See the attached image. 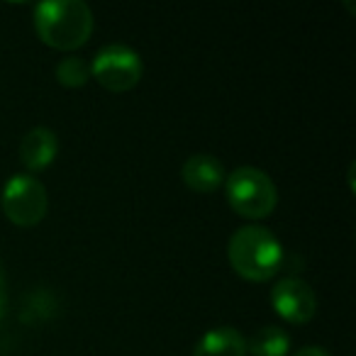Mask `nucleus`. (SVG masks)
I'll return each mask as SVG.
<instances>
[{
  "mask_svg": "<svg viewBox=\"0 0 356 356\" xmlns=\"http://www.w3.org/2000/svg\"><path fill=\"white\" fill-rule=\"evenodd\" d=\"M193 356H249L247 339L234 327H213L200 337Z\"/></svg>",
  "mask_w": 356,
  "mask_h": 356,
  "instance_id": "nucleus-9",
  "label": "nucleus"
},
{
  "mask_svg": "<svg viewBox=\"0 0 356 356\" xmlns=\"http://www.w3.org/2000/svg\"><path fill=\"white\" fill-rule=\"evenodd\" d=\"M247 351L252 356H288L291 337L281 327H264L247 341Z\"/></svg>",
  "mask_w": 356,
  "mask_h": 356,
  "instance_id": "nucleus-10",
  "label": "nucleus"
},
{
  "mask_svg": "<svg viewBox=\"0 0 356 356\" xmlns=\"http://www.w3.org/2000/svg\"><path fill=\"white\" fill-rule=\"evenodd\" d=\"M293 356H332V354L325 346H302V349H298Z\"/></svg>",
  "mask_w": 356,
  "mask_h": 356,
  "instance_id": "nucleus-13",
  "label": "nucleus"
},
{
  "mask_svg": "<svg viewBox=\"0 0 356 356\" xmlns=\"http://www.w3.org/2000/svg\"><path fill=\"white\" fill-rule=\"evenodd\" d=\"M227 203L239 218L264 220L276 210L278 188L266 171L257 166H239L225 178Z\"/></svg>",
  "mask_w": 356,
  "mask_h": 356,
  "instance_id": "nucleus-3",
  "label": "nucleus"
},
{
  "mask_svg": "<svg viewBox=\"0 0 356 356\" xmlns=\"http://www.w3.org/2000/svg\"><path fill=\"white\" fill-rule=\"evenodd\" d=\"M0 208L17 227H35L47 218L49 195L40 178L32 173H15L0 193Z\"/></svg>",
  "mask_w": 356,
  "mask_h": 356,
  "instance_id": "nucleus-4",
  "label": "nucleus"
},
{
  "mask_svg": "<svg viewBox=\"0 0 356 356\" xmlns=\"http://www.w3.org/2000/svg\"><path fill=\"white\" fill-rule=\"evenodd\" d=\"M229 266L237 276L252 283H266L278 273L283 264V244L271 229L261 225H247L232 234L227 247Z\"/></svg>",
  "mask_w": 356,
  "mask_h": 356,
  "instance_id": "nucleus-2",
  "label": "nucleus"
},
{
  "mask_svg": "<svg viewBox=\"0 0 356 356\" xmlns=\"http://www.w3.org/2000/svg\"><path fill=\"white\" fill-rule=\"evenodd\" d=\"M181 178L193 193H215L225 184V166L213 154H193L181 166Z\"/></svg>",
  "mask_w": 356,
  "mask_h": 356,
  "instance_id": "nucleus-7",
  "label": "nucleus"
},
{
  "mask_svg": "<svg viewBox=\"0 0 356 356\" xmlns=\"http://www.w3.org/2000/svg\"><path fill=\"white\" fill-rule=\"evenodd\" d=\"M271 305L278 317L291 325H305L317 315L315 291L298 276H286L273 286Z\"/></svg>",
  "mask_w": 356,
  "mask_h": 356,
  "instance_id": "nucleus-6",
  "label": "nucleus"
},
{
  "mask_svg": "<svg viewBox=\"0 0 356 356\" xmlns=\"http://www.w3.org/2000/svg\"><path fill=\"white\" fill-rule=\"evenodd\" d=\"M59 154V137L49 127H35L22 137L20 142V161L27 171H44L54 163Z\"/></svg>",
  "mask_w": 356,
  "mask_h": 356,
  "instance_id": "nucleus-8",
  "label": "nucleus"
},
{
  "mask_svg": "<svg viewBox=\"0 0 356 356\" xmlns=\"http://www.w3.org/2000/svg\"><path fill=\"white\" fill-rule=\"evenodd\" d=\"M90 79V66L81 56H66L56 64V81L64 88H83Z\"/></svg>",
  "mask_w": 356,
  "mask_h": 356,
  "instance_id": "nucleus-11",
  "label": "nucleus"
},
{
  "mask_svg": "<svg viewBox=\"0 0 356 356\" xmlns=\"http://www.w3.org/2000/svg\"><path fill=\"white\" fill-rule=\"evenodd\" d=\"M144 64L127 44H108L95 54L90 76L110 93H127L142 81Z\"/></svg>",
  "mask_w": 356,
  "mask_h": 356,
  "instance_id": "nucleus-5",
  "label": "nucleus"
},
{
  "mask_svg": "<svg viewBox=\"0 0 356 356\" xmlns=\"http://www.w3.org/2000/svg\"><path fill=\"white\" fill-rule=\"evenodd\" d=\"M6 305H8V281H6V271L0 266V320L6 315Z\"/></svg>",
  "mask_w": 356,
  "mask_h": 356,
  "instance_id": "nucleus-12",
  "label": "nucleus"
},
{
  "mask_svg": "<svg viewBox=\"0 0 356 356\" xmlns=\"http://www.w3.org/2000/svg\"><path fill=\"white\" fill-rule=\"evenodd\" d=\"M35 30L51 49L74 51L93 35V13L81 0H47L35 8Z\"/></svg>",
  "mask_w": 356,
  "mask_h": 356,
  "instance_id": "nucleus-1",
  "label": "nucleus"
}]
</instances>
